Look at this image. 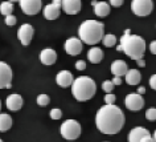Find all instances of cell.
Here are the masks:
<instances>
[{
    "mask_svg": "<svg viewBox=\"0 0 156 142\" xmlns=\"http://www.w3.org/2000/svg\"><path fill=\"white\" fill-rule=\"evenodd\" d=\"M124 113L116 105H103L95 114V125L101 133L112 136L118 134L124 126Z\"/></svg>",
    "mask_w": 156,
    "mask_h": 142,
    "instance_id": "cell-1",
    "label": "cell"
},
{
    "mask_svg": "<svg viewBox=\"0 0 156 142\" xmlns=\"http://www.w3.org/2000/svg\"><path fill=\"white\" fill-rule=\"evenodd\" d=\"M120 48L122 52H124L132 60H140L144 56L146 52V41L143 37L138 36V35H131L130 29L124 31V35L120 37Z\"/></svg>",
    "mask_w": 156,
    "mask_h": 142,
    "instance_id": "cell-2",
    "label": "cell"
},
{
    "mask_svg": "<svg viewBox=\"0 0 156 142\" xmlns=\"http://www.w3.org/2000/svg\"><path fill=\"white\" fill-rule=\"evenodd\" d=\"M80 40L87 45H95L105 36V24L97 20H85L78 28Z\"/></svg>",
    "mask_w": 156,
    "mask_h": 142,
    "instance_id": "cell-3",
    "label": "cell"
},
{
    "mask_svg": "<svg viewBox=\"0 0 156 142\" xmlns=\"http://www.w3.org/2000/svg\"><path fill=\"white\" fill-rule=\"evenodd\" d=\"M97 93V85L93 78L87 76H80L72 84V94L77 101H89Z\"/></svg>",
    "mask_w": 156,
    "mask_h": 142,
    "instance_id": "cell-4",
    "label": "cell"
},
{
    "mask_svg": "<svg viewBox=\"0 0 156 142\" xmlns=\"http://www.w3.org/2000/svg\"><path fill=\"white\" fill-rule=\"evenodd\" d=\"M61 136L68 141H76L81 136V125L76 120H66L60 128Z\"/></svg>",
    "mask_w": 156,
    "mask_h": 142,
    "instance_id": "cell-5",
    "label": "cell"
},
{
    "mask_svg": "<svg viewBox=\"0 0 156 142\" xmlns=\"http://www.w3.org/2000/svg\"><path fill=\"white\" fill-rule=\"evenodd\" d=\"M152 9H154V2L152 0H132L131 2V11L136 16H148L152 12Z\"/></svg>",
    "mask_w": 156,
    "mask_h": 142,
    "instance_id": "cell-6",
    "label": "cell"
},
{
    "mask_svg": "<svg viewBox=\"0 0 156 142\" xmlns=\"http://www.w3.org/2000/svg\"><path fill=\"white\" fill-rule=\"evenodd\" d=\"M12 86V69L7 62L0 61V89H9Z\"/></svg>",
    "mask_w": 156,
    "mask_h": 142,
    "instance_id": "cell-7",
    "label": "cell"
},
{
    "mask_svg": "<svg viewBox=\"0 0 156 142\" xmlns=\"http://www.w3.org/2000/svg\"><path fill=\"white\" fill-rule=\"evenodd\" d=\"M21 11L28 16L37 15L42 8V2L41 0H20L19 2Z\"/></svg>",
    "mask_w": 156,
    "mask_h": 142,
    "instance_id": "cell-8",
    "label": "cell"
},
{
    "mask_svg": "<svg viewBox=\"0 0 156 142\" xmlns=\"http://www.w3.org/2000/svg\"><path fill=\"white\" fill-rule=\"evenodd\" d=\"M124 104H126V108L128 110L138 112V110H140L144 106V98L142 94H139V93H130L126 96Z\"/></svg>",
    "mask_w": 156,
    "mask_h": 142,
    "instance_id": "cell-9",
    "label": "cell"
},
{
    "mask_svg": "<svg viewBox=\"0 0 156 142\" xmlns=\"http://www.w3.org/2000/svg\"><path fill=\"white\" fill-rule=\"evenodd\" d=\"M34 35V28L30 24H23L17 29V39L23 45H29Z\"/></svg>",
    "mask_w": 156,
    "mask_h": 142,
    "instance_id": "cell-10",
    "label": "cell"
},
{
    "mask_svg": "<svg viewBox=\"0 0 156 142\" xmlns=\"http://www.w3.org/2000/svg\"><path fill=\"white\" fill-rule=\"evenodd\" d=\"M61 3L62 0H53L50 4L45 6L44 8V16L46 20H56L61 13Z\"/></svg>",
    "mask_w": 156,
    "mask_h": 142,
    "instance_id": "cell-11",
    "label": "cell"
},
{
    "mask_svg": "<svg viewBox=\"0 0 156 142\" xmlns=\"http://www.w3.org/2000/svg\"><path fill=\"white\" fill-rule=\"evenodd\" d=\"M65 50L70 56H77L82 52V41L80 37H69L65 41Z\"/></svg>",
    "mask_w": 156,
    "mask_h": 142,
    "instance_id": "cell-12",
    "label": "cell"
},
{
    "mask_svg": "<svg viewBox=\"0 0 156 142\" xmlns=\"http://www.w3.org/2000/svg\"><path fill=\"white\" fill-rule=\"evenodd\" d=\"M5 105H7V109L11 110V112H17V110H20L23 108L24 100H23V97L20 94L13 93V94H9V96L7 97Z\"/></svg>",
    "mask_w": 156,
    "mask_h": 142,
    "instance_id": "cell-13",
    "label": "cell"
},
{
    "mask_svg": "<svg viewBox=\"0 0 156 142\" xmlns=\"http://www.w3.org/2000/svg\"><path fill=\"white\" fill-rule=\"evenodd\" d=\"M61 8L66 15H77L81 11V0H62Z\"/></svg>",
    "mask_w": 156,
    "mask_h": 142,
    "instance_id": "cell-14",
    "label": "cell"
},
{
    "mask_svg": "<svg viewBox=\"0 0 156 142\" xmlns=\"http://www.w3.org/2000/svg\"><path fill=\"white\" fill-rule=\"evenodd\" d=\"M73 81H74L73 74L69 70H60L56 76V82L61 88H69V86H72Z\"/></svg>",
    "mask_w": 156,
    "mask_h": 142,
    "instance_id": "cell-15",
    "label": "cell"
},
{
    "mask_svg": "<svg viewBox=\"0 0 156 142\" xmlns=\"http://www.w3.org/2000/svg\"><path fill=\"white\" fill-rule=\"evenodd\" d=\"M91 6L94 8V13L98 17H106L110 13V4L106 2H95V0H91Z\"/></svg>",
    "mask_w": 156,
    "mask_h": 142,
    "instance_id": "cell-16",
    "label": "cell"
},
{
    "mask_svg": "<svg viewBox=\"0 0 156 142\" xmlns=\"http://www.w3.org/2000/svg\"><path fill=\"white\" fill-rule=\"evenodd\" d=\"M40 61L44 65H53L57 61V53L52 48H46L40 53Z\"/></svg>",
    "mask_w": 156,
    "mask_h": 142,
    "instance_id": "cell-17",
    "label": "cell"
},
{
    "mask_svg": "<svg viewBox=\"0 0 156 142\" xmlns=\"http://www.w3.org/2000/svg\"><path fill=\"white\" fill-rule=\"evenodd\" d=\"M150 134V132L143 126H136L128 133V142H140L143 137Z\"/></svg>",
    "mask_w": 156,
    "mask_h": 142,
    "instance_id": "cell-18",
    "label": "cell"
},
{
    "mask_svg": "<svg viewBox=\"0 0 156 142\" xmlns=\"http://www.w3.org/2000/svg\"><path fill=\"white\" fill-rule=\"evenodd\" d=\"M111 73L114 74L115 77H122V76H126L127 70H128V66L126 64V61L123 60H115L114 62L111 64Z\"/></svg>",
    "mask_w": 156,
    "mask_h": 142,
    "instance_id": "cell-19",
    "label": "cell"
},
{
    "mask_svg": "<svg viewBox=\"0 0 156 142\" xmlns=\"http://www.w3.org/2000/svg\"><path fill=\"white\" fill-rule=\"evenodd\" d=\"M87 60L91 64H99L103 60V50L98 48V47H93V48L87 52Z\"/></svg>",
    "mask_w": 156,
    "mask_h": 142,
    "instance_id": "cell-20",
    "label": "cell"
},
{
    "mask_svg": "<svg viewBox=\"0 0 156 142\" xmlns=\"http://www.w3.org/2000/svg\"><path fill=\"white\" fill-rule=\"evenodd\" d=\"M124 77H126V82L128 85H138L142 80V74L138 69H128Z\"/></svg>",
    "mask_w": 156,
    "mask_h": 142,
    "instance_id": "cell-21",
    "label": "cell"
},
{
    "mask_svg": "<svg viewBox=\"0 0 156 142\" xmlns=\"http://www.w3.org/2000/svg\"><path fill=\"white\" fill-rule=\"evenodd\" d=\"M12 126V118L7 113H0V132H7Z\"/></svg>",
    "mask_w": 156,
    "mask_h": 142,
    "instance_id": "cell-22",
    "label": "cell"
},
{
    "mask_svg": "<svg viewBox=\"0 0 156 142\" xmlns=\"http://www.w3.org/2000/svg\"><path fill=\"white\" fill-rule=\"evenodd\" d=\"M13 12V3L11 2H3L2 4H0V13L4 15V16H8V15H12Z\"/></svg>",
    "mask_w": 156,
    "mask_h": 142,
    "instance_id": "cell-23",
    "label": "cell"
},
{
    "mask_svg": "<svg viewBox=\"0 0 156 142\" xmlns=\"http://www.w3.org/2000/svg\"><path fill=\"white\" fill-rule=\"evenodd\" d=\"M102 43H103V45L106 47V48H111V47H114L116 44V37L114 36V35H111V33L105 35L103 39H102Z\"/></svg>",
    "mask_w": 156,
    "mask_h": 142,
    "instance_id": "cell-24",
    "label": "cell"
},
{
    "mask_svg": "<svg viewBox=\"0 0 156 142\" xmlns=\"http://www.w3.org/2000/svg\"><path fill=\"white\" fill-rule=\"evenodd\" d=\"M49 102H50V97L48 94L41 93L37 96V104L40 106H46V105H49Z\"/></svg>",
    "mask_w": 156,
    "mask_h": 142,
    "instance_id": "cell-25",
    "label": "cell"
},
{
    "mask_svg": "<svg viewBox=\"0 0 156 142\" xmlns=\"http://www.w3.org/2000/svg\"><path fill=\"white\" fill-rule=\"evenodd\" d=\"M114 84H112V81L111 80H105L102 82V89L105 90L106 93H111L112 92V89H114Z\"/></svg>",
    "mask_w": 156,
    "mask_h": 142,
    "instance_id": "cell-26",
    "label": "cell"
},
{
    "mask_svg": "<svg viewBox=\"0 0 156 142\" xmlns=\"http://www.w3.org/2000/svg\"><path fill=\"white\" fill-rule=\"evenodd\" d=\"M146 118L148 121H156V108H150L146 112Z\"/></svg>",
    "mask_w": 156,
    "mask_h": 142,
    "instance_id": "cell-27",
    "label": "cell"
},
{
    "mask_svg": "<svg viewBox=\"0 0 156 142\" xmlns=\"http://www.w3.org/2000/svg\"><path fill=\"white\" fill-rule=\"evenodd\" d=\"M49 114H50V118H52V120H60L62 117V112H61V109H58V108L52 109Z\"/></svg>",
    "mask_w": 156,
    "mask_h": 142,
    "instance_id": "cell-28",
    "label": "cell"
},
{
    "mask_svg": "<svg viewBox=\"0 0 156 142\" xmlns=\"http://www.w3.org/2000/svg\"><path fill=\"white\" fill-rule=\"evenodd\" d=\"M115 100H116V97H115V94H112V93H106V96H105V102H106V105L115 104Z\"/></svg>",
    "mask_w": 156,
    "mask_h": 142,
    "instance_id": "cell-29",
    "label": "cell"
},
{
    "mask_svg": "<svg viewBox=\"0 0 156 142\" xmlns=\"http://www.w3.org/2000/svg\"><path fill=\"white\" fill-rule=\"evenodd\" d=\"M16 21H17V19H16V16H13V15H8V16H5V24L8 27L15 25L16 24Z\"/></svg>",
    "mask_w": 156,
    "mask_h": 142,
    "instance_id": "cell-30",
    "label": "cell"
},
{
    "mask_svg": "<svg viewBox=\"0 0 156 142\" xmlns=\"http://www.w3.org/2000/svg\"><path fill=\"white\" fill-rule=\"evenodd\" d=\"M76 69L77 70H85L86 69V62H85L83 60H78L76 62Z\"/></svg>",
    "mask_w": 156,
    "mask_h": 142,
    "instance_id": "cell-31",
    "label": "cell"
},
{
    "mask_svg": "<svg viewBox=\"0 0 156 142\" xmlns=\"http://www.w3.org/2000/svg\"><path fill=\"white\" fill-rule=\"evenodd\" d=\"M123 3H124V0H110V6L112 7H120V6H123Z\"/></svg>",
    "mask_w": 156,
    "mask_h": 142,
    "instance_id": "cell-32",
    "label": "cell"
},
{
    "mask_svg": "<svg viewBox=\"0 0 156 142\" xmlns=\"http://www.w3.org/2000/svg\"><path fill=\"white\" fill-rule=\"evenodd\" d=\"M150 86L154 90H156V74H152L150 77Z\"/></svg>",
    "mask_w": 156,
    "mask_h": 142,
    "instance_id": "cell-33",
    "label": "cell"
},
{
    "mask_svg": "<svg viewBox=\"0 0 156 142\" xmlns=\"http://www.w3.org/2000/svg\"><path fill=\"white\" fill-rule=\"evenodd\" d=\"M140 142H155V141H154V137H151V134H148V136L143 137Z\"/></svg>",
    "mask_w": 156,
    "mask_h": 142,
    "instance_id": "cell-34",
    "label": "cell"
},
{
    "mask_svg": "<svg viewBox=\"0 0 156 142\" xmlns=\"http://www.w3.org/2000/svg\"><path fill=\"white\" fill-rule=\"evenodd\" d=\"M150 50L152 54H156V41H152L150 44Z\"/></svg>",
    "mask_w": 156,
    "mask_h": 142,
    "instance_id": "cell-35",
    "label": "cell"
},
{
    "mask_svg": "<svg viewBox=\"0 0 156 142\" xmlns=\"http://www.w3.org/2000/svg\"><path fill=\"white\" fill-rule=\"evenodd\" d=\"M112 84H114V85H120V84H122V77H115L114 76V78H112Z\"/></svg>",
    "mask_w": 156,
    "mask_h": 142,
    "instance_id": "cell-36",
    "label": "cell"
},
{
    "mask_svg": "<svg viewBox=\"0 0 156 142\" xmlns=\"http://www.w3.org/2000/svg\"><path fill=\"white\" fill-rule=\"evenodd\" d=\"M136 62H138V65L140 66V68H144V66H146V62H144L143 58H140V60H136Z\"/></svg>",
    "mask_w": 156,
    "mask_h": 142,
    "instance_id": "cell-37",
    "label": "cell"
},
{
    "mask_svg": "<svg viewBox=\"0 0 156 142\" xmlns=\"http://www.w3.org/2000/svg\"><path fill=\"white\" fill-rule=\"evenodd\" d=\"M136 93H139V94H142V96H143V94L146 93V88H144V86H139L138 92H136Z\"/></svg>",
    "mask_w": 156,
    "mask_h": 142,
    "instance_id": "cell-38",
    "label": "cell"
},
{
    "mask_svg": "<svg viewBox=\"0 0 156 142\" xmlns=\"http://www.w3.org/2000/svg\"><path fill=\"white\" fill-rule=\"evenodd\" d=\"M116 50H118V52H122V48H120V45L116 47Z\"/></svg>",
    "mask_w": 156,
    "mask_h": 142,
    "instance_id": "cell-39",
    "label": "cell"
},
{
    "mask_svg": "<svg viewBox=\"0 0 156 142\" xmlns=\"http://www.w3.org/2000/svg\"><path fill=\"white\" fill-rule=\"evenodd\" d=\"M154 141L156 142V130H155V133H154Z\"/></svg>",
    "mask_w": 156,
    "mask_h": 142,
    "instance_id": "cell-40",
    "label": "cell"
},
{
    "mask_svg": "<svg viewBox=\"0 0 156 142\" xmlns=\"http://www.w3.org/2000/svg\"><path fill=\"white\" fill-rule=\"evenodd\" d=\"M8 2H11V3H15V2H20V0H8Z\"/></svg>",
    "mask_w": 156,
    "mask_h": 142,
    "instance_id": "cell-41",
    "label": "cell"
},
{
    "mask_svg": "<svg viewBox=\"0 0 156 142\" xmlns=\"http://www.w3.org/2000/svg\"><path fill=\"white\" fill-rule=\"evenodd\" d=\"M0 109H2V101H0Z\"/></svg>",
    "mask_w": 156,
    "mask_h": 142,
    "instance_id": "cell-42",
    "label": "cell"
},
{
    "mask_svg": "<svg viewBox=\"0 0 156 142\" xmlns=\"http://www.w3.org/2000/svg\"><path fill=\"white\" fill-rule=\"evenodd\" d=\"M0 142H3V141H2V140H0Z\"/></svg>",
    "mask_w": 156,
    "mask_h": 142,
    "instance_id": "cell-43",
    "label": "cell"
}]
</instances>
